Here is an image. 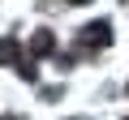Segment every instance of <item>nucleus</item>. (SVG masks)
<instances>
[{
	"label": "nucleus",
	"mask_w": 129,
	"mask_h": 120,
	"mask_svg": "<svg viewBox=\"0 0 129 120\" xmlns=\"http://www.w3.org/2000/svg\"><path fill=\"white\" fill-rule=\"evenodd\" d=\"M30 51H52V34H47V30H39V34H35V43H30Z\"/></svg>",
	"instance_id": "obj_3"
},
{
	"label": "nucleus",
	"mask_w": 129,
	"mask_h": 120,
	"mask_svg": "<svg viewBox=\"0 0 129 120\" xmlns=\"http://www.w3.org/2000/svg\"><path fill=\"white\" fill-rule=\"evenodd\" d=\"M73 5H86V0H73Z\"/></svg>",
	"instance_id": "obj_5"
},
{
	"label": "nucleus",
	"mask_w": 129,
	"mask_h": 120,
	"mask_svg": "<svg viewBox=\"0 0 129 120\" xmlns=\"http://www.w3.org/2000/svg\"><path fill=\"white\" fill-rule=\"evenodd\" d=\"M108 39H112V26H108V22H95V26L82 30V43H90V47H99V43H108Z\"/></svg>",
	"instance_id": "obj_1"
},
{
	"label": "nucleus",
	"mask_w": 129,
	"mask_h": 120,
	"mask_svg": "<svg viewBox=\"0 0 129 120\" xmlns=\"http://www.w3.org/2000/svg\"><path fill=\"white\" fill-rule=\"evenodd\" d=\"M0 65H17V43L13 39H0Z\"/></svg>",
	"instance_id": "obj_2"
},
{
	"label": "nucleus",
	"mask_w": 129,
	"mask_h": 120,
	"mask_svg": "<svg viewBox=\"0 0 129 120\" xmlns=\"http://www.w3.org/2000/svg\"><path fill=\"white\" fill-rule=\"evenodd\" d=\"M5 120H22V116H5Z\"/></svg>",
	"instance_id": "obj_4"
}]
</instances>
